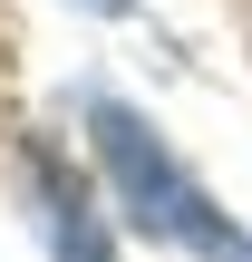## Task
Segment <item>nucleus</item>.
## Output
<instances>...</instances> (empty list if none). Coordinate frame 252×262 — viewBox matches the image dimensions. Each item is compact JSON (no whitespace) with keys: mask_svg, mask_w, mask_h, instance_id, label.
I'll use <instances>...</instances> for the list:
<instances>
[{"mask_svg":"<svg viewBox=\"0 0 252 262\" xmlns=\"http://www.w3.org/2000/svg\"><path fill=\"white\" fill-rule=\"evenodd\" d=\"M87 136H97V165H107V185L126 194V214L155 233V243H175V253L194 262H252V243L214 214V194L165 156V136L136 117V107H117V97H97L87 107Z\"/></svg>","mask_w":252,"mask_h":262,"instance_id":"f257e3e1","label":"nucleus"},{"mask_svg":"<svg viewBox=\"0 0 252 262\" xmlns=\"http://www.w3.org/2000/svg\"><path fill=\"white\" fill-rule=\"evenodd\" d=\"M87 10H107V19H126V10H136V0H87Z\"/></svg>","mask_w":252,"mask_h":262,"instance_id":"7ed1b4c3","label":"nucleus"},{"mask_svg":"<svg viewBox=\"0 0 252 262\" xmlns=\"http://www.w3.org/2000/svg\"><path fill=\"white\" fill-rule=\"evenodd\" d=\"M29 185H39V214H49V253L58 262H117L107 253V224H97V204H87V185L39 146L29 156Z\"/></svg>","mask_w":252,"mask_h":262,"instance_id":"f03ea898","label":"nucleus"}]
</instances>
